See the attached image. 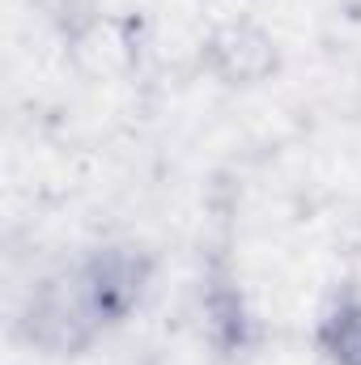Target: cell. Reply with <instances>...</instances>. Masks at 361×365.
<instances>
[{"label":"cell","instance_id":"obj_1","mask_svg":"<svg viewBox=\"0 0 361 365\" xmlns=\"http://www.w3.org/2000/svg\"><path fill=\"white\" fill-rule=\"evenodd\" d=\"M149 276L153 259L141 247L132 242L98 247L34 289L30 310L21 319L26 340L47 357L86 353L111 327L132 319V310L149 289Z\"/></svg>","mask_w":361,"mask_h":365},{"label":"cell","instance_id":"obj_2","mask_svg":"<svg viewBox=\"0 0 361 365\" xmlns=\"http://www.w3.org/2000/svg\"><path fill=\"white\" fill-rule=\"evenodd\" d=\"M200 68L225 90H251L280 68V47L260 21L225 17L208 26L200 43Z\"/></svg>","mask_w":361,"mask_h":365},{"label":"cell","instance_id":"obj_3","mask_svg":"<svg viewBox=\"0 0 361 365\" xmlns=\"http://www.w3.org/2000/svg\"><path fill=\"white\" fill-rule=\"evenodd\" d=\"M315 349L323 365H361V284H340L315 323Z\"/></svg>","mask_w":361,"mask_h":365}]
</instances>
